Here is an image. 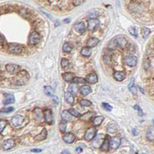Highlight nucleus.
<instances>
[{
  "instance_id": "1",
  "label": "nucleus",
  "mask_w": 154,
  "mask_h": 154,
  "mask_svg": "<svg viewBox=\"0 0 154 154\" xmlns=\"http://www.w3.org/2000/svg\"><path fill=\"white\" fill-rule=\"evenodd\" d=\"M26 76L30 77L27 72L25 71V70L20 71L17 74V79L15 80V83L18 86H21L25 84V83H26V80H28L29 79V78H27V77L26 78Z\"/></svg>"
},
{
  "instance_id": "2",
  "label": "nucleus",
  "mask_w": 154,
  "mask_h": 154,
  "mask_svg": "<svg viewBox=\"0 0 154 154\" xmlns=\"http://www.w3.org/2000/svg\"><path fill=\"white\" fill-rule=\"evenodd\" d=\"M8 50L13 54H20L22 53V46L18 43H9L8 45Z\"/></svg>"
},
{
  "instance_id": "3",
  "label": "nucleus",
  "mask_w": 154,
  "mask_h": 154,
  "mask_svg": "<svg viewBox=\"0 0 154 154\" xmlns=\"http://www.w3.org/2000/svg\"><path fill=\"white\" fill-rule=\"evenodd\" d=\"M40 35L37 32H32V33L29 37V44L32 45V46L37 45L40 42Z\"/></svg>"
},
{
  "instance_id": "4",
  "label": "nucleus",
  "mask_w": 154,
  "mask_h": 154,
  "mask_svg": "<svg viewBox=\"0 0 154 154\" xmlns=\"http://www.w3.org/2000/svg\"><path fill=\"white\" fill-rule=\"evenodd\" d=\"M100 26V21L96 19H91L87 21V29L90 31H96Z\"/></svg>"
},
{
  "instance_id": "5",
  "label": "nucleus",
  "mask_w": 154,
  "mask_h": 154,
  "mask_svg": "<svg viewBox=\"0 0 154 154\" xmlns=\"http://www.w3.org/2000/svg\"><path fill=\"white\" fill-rule=\"evenodd\" d=\"M23 121H24V117L23 116H22L20 115H16L12 118L11 124L12 125V126L17 128L22 125Z\"/></svg>"
},
{
  "instance_id": "6",
  "label": "nucleus",
  "mask_w": 154,
  "mask_h": 154,
  "mask_svg": "<svg viewBox=\"0 0 154 154\" xmlns=\"http://www.w3.org/2000/svg\"><path fill=\"white\" fill-rule=\"evenodd\" d=\"M137 62H138L137 57L133 55L127 56L125 58V63H126V65L130 67L136 66L137 65Z\"/></svg>"
},
{
  "instance_id": "7",
  "label": "nucleus",
  "mask_w": 154,
  "mask_h": 154,
  "mask_svg": "<svg viewBox=\"0 0 154 154\" xmlns=\"http://www.w3.org/2000/svg\"><path fill=\"white\" fill-rule=\"evenodd\" d=\"M96 130L94 127L88 128L85 133V139L87 141H91L95 137Z\"/></svg>"
},
{
  "instance_id": "8",
  "label": "nucleus",
  "mask_w": 154,
  "mask_h": 154,
  "mask_svg": "<svg viewBox=\"0 0 154 154\" xmlns=\"http://www.w3.org/2000/svg\"><path fill=\"white\" fill-rule=\"evenodd\" d=\"M121 145V139L119 136H114L110 140V147L113 150H117Z\"/></svg>"
},
{
  "instance_id": "9",
  "label": "nucleus",
  "mask_w": 154,
  "mask_h": 154,
  "mask_svg": "<svg viewBox=\"0 0 154 154\" xmlns=\"http://www.w3.org/2000/svg\"><path fill=\"white\" fill-rule=\"evenodd\" d=\"M43 116H44V120L47 124H53L54 118L52 112L50 110H46L43 112Z\"/></svg>"
},
{
  "instance_id": "10",
  "label": "nucleus",
  "mask_w": 154,
  "mask_h": 154,
  "mask_svg": "<svg viewBox=\"0 0 154 154\" xmlns=\"http://www.w3.org/2000/svg\"><path fill=\"white\" fill-rule=\"evenodd\" d=\"M15 146V141L12 139H8L6 140L4 142L2 143V147L4 150H9L12 149V147H14Z\"/></svg>"
},
{
  "instance_id": "11",
  "label": "nucleus",
  "mask_w": 154,
  "mask_h": 154,
  "mask_svg": "<svg viewBox=\"0 0 154 154\" xmlns=\"http://www.w3.org/2000/svg\"><path fill=\"white\" fill-rule=\"evenodd\" d=\"M6 71L8 72L9 73H16L19 71L20 69V66L16 64H12V63H9L6 66Z\"/></svg>"
},
{
  "instance_id": "12",
  "label": "nucleus",
  "mask_w": 154,
  "mask_h": 154,
  "mask_svg": "<svg viewBox=\"0 0 154 154\" xmlns=\"http://www.w3.org/2000/svg\"><path fill=\"white\" fill-rule=\"evenodd\" d=\"M104 140H105V136H104L103 135H101H101H98V136L94 138V141L92 145H93L95 147L98 148V147H100V146H101V144L104 142Z\"/></svg>"
},
{
  "instance_id": "13",
  "label": "nucleus",
  "mask_w": 154,
  "mask_h": 154,
  "mask_svg": "<svg viewBox=\"0 0 154 154\" xmlns=\"http://www.w3.org/2000/svg\"><path fill=\"white\" fill-rule=\"evenodd\" d=\"M85 79H86V82H87L88 83H91V84H95V83H98V81L97 74L95 73H90L89 75H87V76L86 77Z\"/></svg>"
},
{
  "instance_id": "14",
  "label": "nucleus",
  "mask_w": 154,
  "mask_h": 154,
  "mask_svg": "<svg viewBox=\"0 0 154 154\" xmlns=\"http://www.w3.org/2000/svg\"><path fill=\"white\" fill-rule=\"evenodd\" d=\"M113 77L117 81H122L126 78V73L123 71H115L113 73Z\"/></svg>"
},
{
  "instance_id": "15",
  "label": "nucleus",
  "mask_w": 154,
  "mask_h": 154,
  "mask_svg": "<svg viewBox=\"0 0 154 154\" xmlns=\"http://www.w3.org/2000/svg\"><path fill=\"white\" fill-rule=\"evenodd\" d=\"M63 140L67 143H72L75 140L74 134L71 133H68L65 134L63 137Z\"/></svg>"
},
{
  "instance_id": "16",
  "label": "nucleus",
  "mask_w": 154,
  "mask_h": 154,
  "mask_svg": "<svg viewBox=\"0 0 154 154\" xmlns=\"http://www.w3.org/2000/svg\"><path fill=\"white\" fill-rule=\"evenodd\" d=\"M74 29L78 33H83L86 30V27H85V24H84L83 22H79V23L75 24L74 26Z\"/></svg>"
},
{
  "instance_id": "17",
  "label": "nucleus",
  "mask_w": 154,
  "mask_h": 154,
  "mask_svg": "<svg viewBox=\"0 0 154 154\" xmlns=\"http://www.w3.org/2000/svg\"><path fill=\"white\" fill-rule=\"evenodd\" d=\"M47 130H46V129H43L42 132L35 136L34 139L35 140H37V141H43V140H44L45 139L47 138Z\"/></svg>"
},
{
  "instance_id": "18",
  "label": "nucleus",
  "mask_w": 154,
  "mask_h": 154,
  "mask_svg": "<svg viewBox=\"0 0 154 154\" xmlns=\"http://www.w3.org/2000/svg\"><path fill=\"white\" fill-rule=\"evenodd\" d=\"M99 39L95 37H92V38H90L87 42V46L88 47H95L96 46L98 43H99Z\"/></svg>"
},
{
  "instance_id": "19",
  "label": "nucleus",
  "mask_w": 154,
  "mask_h": 154,
  "mask_svg": "<svg viewBox=\"0 0 154 154\" xmlns=\"http://www.w3.org/2000/svg\"><path fill=\"white\" fill-rule=\"evenodd\" d=\"M62 77L64 81L71 83L73 81L74 78V74L73 73H64L62 74Z\"/></svg>"
},
{
  "instance_id": "20",
  "label": "nucleus",
  "mask_w": 154,
  "mask_h": 154,
  "mask_svg": "<svg viewBox=\"0 0 154 154\" xmlns=\"http://www.w3.org/2000/svg\"><path fill=\"white\" fill-rule=\"evenodd\" d=\"M95 113L92 111H90V112H87V113H85L84 115H81V120H83V121H89L90 120H91V118L93 117L94 116H95Z\"/></svg>"
},
{
  "instance_id": "21",
  "label": "nucleus",
  "mask_w": 154,
  "mask_h": 154,
  "mask_svg": "<svg viewBox=\"0 0 154 154\" xmlns=\"http://www.w3.org/2000/svg\"><path fill=\"white\" fill-rule=\"evenodd\" d=\"M6 99L3 102L4 105H9V104H12L15 102L14 96L12 94H6Z\"/></svg>"
},
{
  "instance_id": "22",
  "label": "nucleus",
  "mask_w": 154,
  "mask_h": 154,
  "mask_svg": "<svg viewBox=\"0 0 154 154\" xmlns=\"http://www.w3.org/2000/svg\"><path fill=\"white\" fill-rule=\"evenodd\" d=\"M61 116L62 119L65 120V121H71L72 120L71 114L68 112V110H63L61 113Z\"/></svg>"
},
{
  "instance_id": "23",
  "label": "nucleus",
  "mask_w": 154,
  "mask_h": 154,
  "mask_svg": "<svg viewBox=\"0 0 154 154\" xmlns=\"http://www.w3.org/2000/svg\"><path fill=\"white\" fill-rule=\"evenodd\" d=\"M118 130H119L118 126L116 123H109L107 126V131L109 133H115L117 132Z\"/></svg>"
},
{
  "instance_id": "24",
  "label": "nucleus",
  "mask_w": 154,
  "mask_h": 154,
  "mask_svg": "<svg viewBox=\"0 0 154 154\" xmlns=\"http://www.w3.org/2000/svg\"><path fill=\"white\" fill-rule=\"evenodd\" d=\"M109 147H110L109 140H108V137L105 138V140H104V142L102 143V144H101L100 149H101V150H103V151H108V150H109Z\"/></svg>"
},
{
  "instance_id": "25",
  "label": "nucleus",
  "mask_w": 154,
  "mask_h": 154,
  "mask_svg": "<svg viewBox=\"0 0 154 154\" xmlns=\"http://www.w3.org/2000/svg\"><path fill=\"white\" fill-rule=\"evenodd\" d=\"M146 138L149 141H153L154 140V128L150 127L146 133Z\"/></svg>"
},
{
  "instance_id": "26",
  "label": "nucleus",
  "mask_w": 154,
  "mask_h": 154,
  "mask_svg": "<svg viewBox=\"0 0 154 154\" xmlns=\"http://www.w3.org/2000/svg\"><path fill=\"white\" fill-rule=\"evenodd\" d=\"M65 99L67 103H68L69 104H73L74 102V98L73 95L71 93V92H66L65 93Z\"/></svg>"
},
{
  "instance_id": "27",
  "label": "nucleus",
  "mask_w": 154,
  "mask_h": 154,
  "mask_svg": "<svg viewBox=\"0 0 154 154\" xmlns=\"http://www.w3.org/2000/svg\"><path fill=\"white\" fill-rule=\"evenodd\" d=\"M116 41L117 43L118 47L119 46L121 48H123L126 45V38H123V37H117V38H116Z\"/></svg>"
},
{
  "instance_id": "28",
  "label": "nucleus",
  "mask_w": 154,
  "mask_h": 154,
  "mask_svg": "<svg viewBox=\"0 0 154 154\" xmlns=\"http://www.w3.org/2000/svg\"><path fill=\"white\" fill-rule=\"evenodd\" d=\"M80 91H81V93L83 96H87L91 93V89L89 86H84L81 88Z\"/></svg>"
},
{
  "instance_id": "29",
  "label": "nucleus",
  "mask_w": 154,
  "mask_h": 154,
  "mask_svg": "<svg viewBox=\"0 0 154 154\" xmlns=\"http://www.w3.org/2000/svg\"><path fill=\"white\" fill-rule=\"evenodd\" d=\"M134 80H135L134 79H132V80H131L130 83L129 84V86H128V88H129V91L131 92L133 95H136V94H137V89H136V88L135 87V86H134V83H135Z\"/></svg>"
},
{
  "instance_id": "30",
  "label": "nucleus",
  "mask_w": 154,
  "mask_h": 154,
  "mask_svg": "<svg viewBox=\"0 0 154 154\" xmlns=\"http://www.w3.org/2000/svg\"><path fill=\"white\" fill-rule=\"evenodd\" d=\"M81 55L83 56L88 57V56H90L91 54V49H90V47H88V46L84 47V48H82V49H81Z\"/></svg>"
},
{
  "instance_id": "31",
  "label": "nucleus",
  "mask_w": 154,
  "mask_h": 154,
  "mask_svg": "<svg viewBox=\"0 0 154 154\" xmlns=\"http://www.w3.org/2000/svg\"><path fill=\"white\" fill-rule=\"evenodd\" d=\"M104 121V117L103 116H96L93 120V125L95 126H100L102 122Z\"/></svg>"
},
{
  "instance_id": "32",
  "label": "nucleus",
  "mask_w": 154,
  "mask_h": 154,
  "mask_svg": "<svg viewBox=\"0 0 154 154\" xmlns=\"http://www.w3.org/2000/svg\"><path fill=\"white\" fill-rule=\"evenodd\" d=\"M69 89V92H71L72 94H76L78 92V86L74 83L69 86V89Z\"/></svg>"
},
{
  "instance_id": "33",
  "label": "nucleus",
  "mask_w": 154,
  "mask_h": 154,
  "mask_svg": "<svg viewBox=\"0 0 154 154\" xmlns=\"http://www.w3.org/2000/svg\"><path fill=\"white\" fill-rule=\"evenodd\" d=\"M44 93L47 96H52L54 93L53 89L50 86H44Z\"/></svg>"
},
{
  "instance_id": "34",
  "label": "nucleus",
  "mask_w": 154,
  "mask_h": 154,
  "mask_svg": "<svg viewBox=\"0 0 154 154\" xmlns=\"http://www.w3.org/2000/svg\"><path fill=\"white\" fill-rule=\"evenodd\" d=\"M71 50H72V46H71L70 43H65L63 45V51L64 53H71Z\"/></svg>"
},
{
  "instance_id": "35",
  "label": "nucleus",
  "mask_w": 154,
  "mask_h": 154,
  "mask_svg": "<svg viewBox=\"0 0 154 154\" xmlns=\"http://www.w3.org/2000/svg\"><path fill=\"white\" fill-rule=\"evenodd\" d=\"M68 112L71 114V116H73L74 117H81V113L79 112H77V110H76L74 108H71L68 110Z\"/></svg>"
},
{
  "instance_id": "36",
  "label": "nucleus",
  "mask_w": 154,
  "mask_h": 154,
  "mask_svg": "<svg viewBox=\"0 0 154 154\" xmlns=\"http://www.w3.org/2000/svg\"><path fill=\"white\" fill-rule=\"evenodd\" d=\"M67 121H65V120H62V121L60 123V125H59V129L61 130V132L64 133L66 131V127H67Z\"/></svg>"
},
{
  "instance_id": "37",
  "label": "nucleus",
  "mask_w": 154,
  "mask_h": 154,
  "mask_svg": "<svg viewBox=\"0 0 154 154\" xmlns=\"http://www.w3.org/2000/svg\"><path fill=\"white\" fill-rule=\"evenodd\" d=\"M79 103L82 106H91L92 105L91 102L89 101V100H87V99H81L79 101Z\"/></svg>"
},
{
  "instance_id": "38",
  "label": "nucleus",
  "mask_w": 154,
  "mask_h": 154,
  "mask_svg": "<svg viewBox=\"0 0 154 154\" xmlns=\"http://www.w3.org/2000/svg\"><path fill=\"white\" fill-rule=\"evenodd\" d=\"M150 34V29L146 28V27H143V28L142 29V35L143 38H146V37L148 36Z\"/></svg>"
},
{
  "instance_id": "39",
  "label": "nucleus",
  "mask_w": 154,
  "mask_h": 154,
  "mask_svg": "<svg viewBox=\"0 0 154 154\" xmlns=\"http://www.w3.org/2000/svg\"><path fill=\"white\" fill-rule=\"evenodd\" d=\"M7 126V121L5 120H0V133H2L6 126Z\"/></svg>"
},
{
  "instance_id": "40",
  "label": "nucleus",
  "mask_w": 154,
  "mask_h": 154,
  "mask_svg": "<svg viewBox=\"0 0 154 154\" xmlns=\"http://www.w3.org/2000/svg\"><path fill=\"white\" fill-rule=\"evenodd\" d=\"M61 66H62V68H63V69H66V68H67V67L69 66V60L64 58V59H61Z\"/></svg>"
},
{
  "instance_id": "41",
  "label": "nucleus",
  "mask_w": 154,
  "mask_h": 154,
  "mask_svg": "<svg viewBox=\"0 0 154 154\" xmlns=\"http://www.w3.org/2000/svg\"><path fill=\"white\" fill-rule=\"evenodd\" d=\"M73 82L75 83H86V79L81 78V77H74L73 79Z\"/></svg>"
},
{
  "instance_id": "42",
  "label": "nucleus",
  "mask_w": 154,
  "mask_h": 154,
  "mask_svg": "<svg viewBox=\"0 0 154 154\" xmlns=\"http://www.w3.org/2000/svg\"><path fill=\"white\" fill-rule=\"evenodd\" d=\"M143 66L144 68H145V69H150V59L146 57V58H145V59H144L143 61Z\"/></svg>"
},
{
  "instance_id": "43",
  "label": "nucleus",
  "mask_w": 154,
  "mask_h": 154,
  "mask_svg": "<svg viewBox=\"0 0 154 154\" xmlns=\"http://www.w3.org/2000/svg\"><path fill=\"white\" fill-rule=\"evenodd\" d=\"M129 33H130V34L132 35V36H136V37L138 36V34H137V31H136V27H134V26L131 27V28L129 29Z\"/></svg>"
},
{
  "instance_id": "44",
  "label": "nucleus",
  "mask_w": 154,
  "mask_h": 154,
  "mask_svg": "<svg viewBox=\"0 0 154 154\" xmlns=\"http://www.w3.org/2000/svg\"><path fill=\"white\" fill-rule=\"evenodd\" d=\"M102 107L106 110H107V111H112V106H110L109 104L106 103H102Z\"/></svg>"
},
{
  "instance_id": "45",
  "label": "nucleus",
  "mask_w": 154,
  "mask_h": 154,
  "mask_svg": "<svg viewBox=\"0 0 154 154\" xmlns=\"http://www.w3.org/2000/svg\"><path fill=\"white\" fill-rule=\"evenodd\" d=\"M134 109L137 110V112H138V115L140 116H142L143 115V112H142V110L140 108V106L135 105L134 106Z\"/></svg>"
},
{
  "instance_id": "46",
  "label": "nucleus",
  "mask_w": 154,
  "mask_h": 154,
  "mask_svg": "<svg viewBox=\"0 0 154 154\" xmlns=\"http://www.w3.org/2000/svg\"><path fill=\"white\" fill-rule=\"evenodd\" d=\"M84 1L85 0H73L72 1V4H73L74 6H79L83 3Z\"/></svg>"
},
{
  "instance_id": "47",
  "label": "nucleus",
  "mask_w": 154,
  "mask_h": 154,
  "mask_svg": "<svg viewBox=\"0 0 154 154\" xmlns=\"http://www.w3.org/2000/svg\"><path fill=\"white\" fill-rule=\"evenodd\" d=\"M98 16H99V13L98 12H95V11L91 12L90 14H88V17H89L90 19H96Z\"/></svg>"
},
{
  "instance_id": "48",
  "label": "nucleus",
  "mask_w": 154,
  "mask_h": 154,
  "mask_svg": "<svg viewBox=\"0 0 154 154\" xmlns=\"http://www.w3.org/2000/svg\"><path fill=\"white\" fill-rule=\"evenodd\" d=\"M103 60L105 63L108 64V63L111 62V56H110L108 54H106V55H104V56H103Z\"/></svg>"
},
{
  "instance_id": "49",
  "label": "nucleus",
  "mask_w": 154,
  "mask_h": 154,
  "mask_svg": "<svg viewBox=\"0 0 154 154\" xmlns=\"http://www.w3.org/2000/svg\"><path fill=\"white\" fill-rule=\"evenodd\" d=\"M13 110H14V108L13 107L5 108V109H2V110H1V112H2V113H10V112L13 111Z\"/></svg>"
},
{
  "instance_id": "50",
  "label": "nucleus",
  "mask_w": 154,
  "mask_h": 154,
  "mask_svg": "<svg viewBox=\"0 0 154 154\" xmlns=\"http://www.w3.org/2000/svg\"><path fill=\"white\" fill-rule=\"evenodd\" d=\"M132 134H133L134 136H137V135H138V134H139L138 130H136V128H134L133 130H132Z\"/></svg>"
},
{
  "instance_id": "51",
  "label": "nucleus",
  "mask_w": 154,
  "mask_h": 154,
  "mask_svg": "<svg viewBox=\"0 0 154 154\" xmlns=\"http://www.w3.org/2000/svg\"><path fill=\"white\" fill-rule=\"evenodd\" d=\"M31 152H33V153H40V152H42V150H40V149H33V150H31Z\"/></svg>"
},
{
  "instance_id": "52",
  "label": "nucleus",
  "mask_w": 154,
  "mask_h": 154,
  "mask_svg": "<svg viewBox=\"0 0 154 154\" xmlns=\"http://www.w3.org/2000/svg\"><path fill=\"white\" fill-rule=\"evenodd\" d=\"M3 42H4V38H3V36L2 35L0 34V46L3 43Z\"/></svg>"
},
{
  "instance_id": "53",
  "label": "nucleus",
  "mask_w": 154,
  "mask_h": 154,
  "mask_svg": "<svg viewBox=\"0 0 154 154\" xmlns=\"http://www.w3.org/2000/svg\"><path fill=\"white\" fill-rule=\"evenodd\" d=\"M53 99H54V101L55 103H59V99H58V98L57 97V96H54Z\"/></svg>"
},
{
  "instance_id": "54",
  "label": "nucleus",
  "mask_w": 154,
  "mask_h": 154,
  "mask_svg": "<svg viewBox=\"0 0 154 154\" xmlns=\"http://www.w3.org/2000/svg\"><path fill=\"white\" fill-rule=\"evenodd\" d=\"M76 152L77 153L82 152V148H81V147H77V148H76Z\"/></svg>"
},
{
  "instance_id": "55",
  "label": "nucleus",
  "mask_w": 154,
  "mask_h": 154,
  "mask_svg": "<svg viewBox=\"0 0 154 154\" xmlns=\"http://www.w3.org/2000/svg\"><path fill=\"white\" fill-rule=\"evenodd\" d=\"M61 153H70V151L69 150H64V151H62V152H61Z\"/></svg>"
},
{
  "instance_id": "56",
  "label": "nucleus",
  "mask_w": 154,
  "mask_h": 154,
  "mask_svg": "<svg viewBox=\"0 0 154 154\" xmlns=\"http://www.w3.org/2000/svg\"><path fill=\"white\" fill-rule=\"evenodd\" d=\"M64 22H66V23H67V22H70V19H66V20H64Z\"/></svg>"
},
{
  "instance_id": "57",
  "label": "nucleus",
  "mask_w": 154,
  "mask_h": 154,
  "mask_svg": "<svg viewBox=\"0 0 154 154\" xmlns=\"http://www.w3.org/2000/svg\"><path fill=\"white\" fill-rule=\"evenodd\" d=\"M139 88H140V91L142 92V93H144V91H143V90H142V88H141V87H139Z\"/></svg>"
},
{
  "instance_id": "58",
  "label": "nucleus",
  "mask_w": 154,
  "mask_h": 154,
  "mask_svg": "<svg viewBox=\"0 0 154 154\" xmlns=\"http://www.w3.org/2000/svg\"><path fill=\"white\" fill-rule=\"evenodd\" d=\"M153 124H154V120H153Z\"/></svg>"
}]
</instances>
